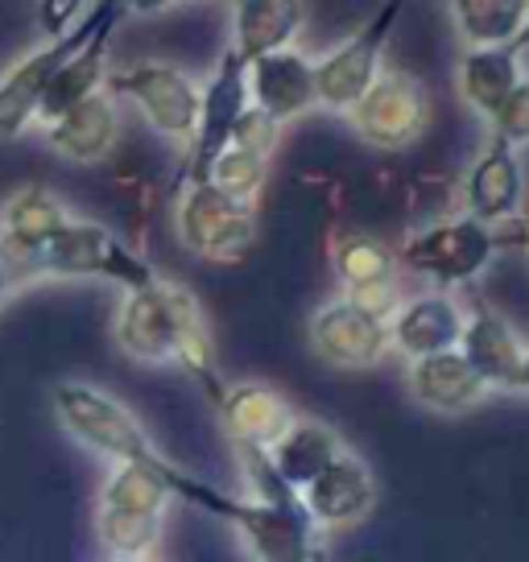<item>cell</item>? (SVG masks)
<instances>
[{"label":"cell","instance_id":"11","mask_svg":"<svg viewBox=\"0 0 529 562\" xmlns=\"http://www.w3.org/2000/svg\"><path fill=\"white\" fill-rule=\"evenodd\" d=\"M95 18H100V0L91 4L88 13H79V21L67 34L50 37L46 46H37L34 54L21 58L18 67H9L0 75V137H21L37 121V100H42V88H46L50 70L88 37Z\"/></svg>","mask_w":529,"mask_h":562},{"label":"cell","instance_id":"25","mask_svg":"<svg viewBox=\"0 0 529 562\" xmlns=\"http://www.w3.org/2000/svg\"><path fill=\"white\" fill-rule=\"evenodd\" d=\"M71 211L63 207V199L46 187H21L18 194L4 199L0 207V232L21 236V240H46Z\"/></svg>","mask_w":529,"mask_h":562},{"label":"cell","instance_id":"4","mask_svg":"<svg viewBox=\"0 0 529 562\" xmlns=\"http://www.w3.org/2000/svg\"><path fill=\"white\" fill-rule=\"evenodd\" d=\"M178 240L199 261L232 265L245 261L257 240V215L252 203L215 191L212 182H182L178 187Z\"/></svg>","mask_w":529,"mask_h":562},{"label":"cell","instance_id":"8","mask_svg":"<svg viewBox=\"0 0 529 562\" xmlns=\"http://www.w3.org/2000/svg\"><path fill=\"white\" fill-rule=\"evenodd\" d=\"M104 88L121 95L142 112L149 128L170 140H191L194 124H199V83L187 70L170 67V63H133L124 70H108Z\"/></svg>","mask_w":529,"mask_h":562},{"label":"cell","instance_id":"30","mask_svg":"<svg viewBox=\"0 0 529 562\" xmlns=\"http://www.w3.org/2000/svg\"><path fill=\"white\" fill-rule=\"evenodd\" d=\"M83 4L88 0H37V30L46 37L67 34L83 13Z\"/></svg>","mask_w":529,"mask_h":562},{"label":"cell","instance_id":"27","mask_svg":"<svg viewBox=\"0 0 529 562\" xmlns=\"http://www.w3.org/2000/svg\"><path fill=\"white\" fill-rule=\"evenodd\" d=\"M264 175H269V158H264V154H252L245 145H228V149L212 161L207 182H212L215 191L240 199V203H252L264 187Z\"/></svg>","mask_w":529,"mask_h":562},{"label":"cell","instance_id":"9","mask_svg":"<svg viewBox=\"0 0 529 562\" xmlns=\"http://www.w3.org/2000/svg\"><path fill=\"white\" fill-rule=\"evenodd\" d=\"M248 108V79H245V58L232 50H224L220 67L212 70V79L199 91V124H194L191 140H187V154L178 166V187L182 182H207L212 161L232 145L236 121Z\"/></svg>","mask_w":529,"mask_h":562},{"label":"cell","instance_id":"13","mask_svg":"<svg viewBox=\"0 0 529 562\" xmlns=\"http://www.w3.org/2000/svg\"><path fill=\"white\" fill-rule=\"evenodd\" d=\"M248 79V104H257L269 112L278 124L294 121L302 112H311L315 104V63L294 46L282 50L257 54L252 63H245Z\"/></svg>","mask_w":529,"mask_h":562},{"label":"cell","instance_id":"32","mask_svg":"<svg viewBox=\"0 0 529 562\" xmlns=\"http://www.w3.org/2000/svg\"><path fill=\"white\" fill-rule=\"evenodd\" d=\"M175 0H124V9L128 13H161V9H170Z\"/></svg>","mask_w":529,"mask_h":562},{"label":"cell","instance_id":"15","mask_svg":"<svg viewBox=\"0 0 529 562\" xmlns=\"http://www.w3.org/2000/svg\"><path fill=\"white\" fill-rule=\"evenodd\" d=\"M46 140L58 158L75 161V166L104 161L121 140V116L112 104V91H91L88 100H79L67 112H58L54 121H46Z\"/></svg>","mask_w":529,"mask_h":562},{"label":"cell","instance_id":"17","mask_svg":"<svg viewBox=\"0 0 529 562\" xmlns=\"http://www.w3.org/2000/svg\"><path fill=\"white\" fill-rule=\"evenodd\" d=\"M406 385L414 402L430 414H463L484 402V393H488V385L480 381V372L468 364V356L459 348H442L409 360Z\"/></svg>","mask_w":529,"mask_h":562},{"label":"cell","instance_id":"21","mask_svg":"<svg viewBox=\"0 0 529 562\" xmlns=\"http://www.w3.org/2000/svg\"><path fill=\"white\" fill-rule=\"evenodd\" d=\"M302 0H232V50L245 63L257 54L282 50L302 30Z\"/></svg>","mask_w":529,"mask_h":562},{"label":"cell","instance_id":"26","mask_svg":"<svg viewBox=\"0 0 529 562\" xmlns=\"http://www.w3.org/2000/svg\"><path fill=\"white\" fill-rule=\"evenodd\" d=\"M331 269H336V278L344 281V290H356V285H372V281L393 278L397 257H393L381 240L364 236V232H348V236H339L336 248H331Z\"/></svg>","mask_w":529,"mask_h":562},{"label":"cell","instance_id":"34","mask_svg":"<svg viewBox=\"0 0 529 562\" xmlns=\"http://www.w3.org/2000/svg\"><path fill=\"white\" fill-rule=\"evenodd\" d=\"M517 46H521V50L529 46V9H526V25H521V34H517Z\"/></svg>","mask_w":529,"mask_h":562},{"label":"cell","instance_id":"33","mask_svg":"<svg viewBox=\"0 0 529 562\" xmlns=\"http://www.w3.org/2000/svg\"><path fill=\"white\" fill-rule=\"evenodd\" d=\"M9 299H13V281H9V273H4V265H0V311L9 306Z\"/></svg>","mask_w":529,"mask_h":562},{"label":"cell","instance_id":"23","mask_svg":"<svg viewBox=\"0 0 529 562\" xmlns=\"http://www.w3.org/2000/svg\"><path fill=\"white\" fill-rule=\"evenodd\" d=\"M529 0H451V18L468 46H505L526 25Z\"/></svg>","mask_w":529,"mask_h":562},{"label":"cell","instance_id":"24","mask_svg":"<svg viewBox=\"0 0 529 562\" xmlns=\"http://www.w3.org/2000/svg\"><path fill=\"white\" fill-rule=\"evenodd\" d=\"M95 538L108 559H149L161 542V513H124L95 505Z\"/></svg>","mask_w":529,"mask_h":562},{"label":"cell","instance_id":"22","mask_svg":"<svg viewBox=\"0 0 529 562\" xmlns=\"http://www.w3.org/2000/svg\"><path fill=\"white\" fill-rule=\"evenodd\" d=\"M339 451H344L339 430L318 418H294L282 439L269 447V456H273V463H278V472H282L294 488H302L311 475L323 472Z\"/></svg>","mask_w":529,"mask_h":562},{"label":"cell","instance_id":"16","mask_svg":"<svg viewBox=\"0 0 529 562\" xmlns=\"http://www.w3.org/2000/svg\"><path fill=\"white\" fill-rule=\"evenodd\" d=\"M215 414H220V426L232 439V447H273L290 430V422L299 418L294 405L285 402L273 385H261V381L224 385Z\"/></svg>","mask_w":529,"mask_h":562},{"label":"cell","instance_id":"12","mask_svg":"<svg viewBox=\"0 0 529 562\" xmlns=\"http://www.w3.org/2000/svg\"><path fill=\"white\" fill-rule=\"evenodd\" d=\"M302 505L318 529H348L360 526L376 505V480L372 468L356 451H339L323 472H315L299 488Z\"/></svg>","mask_w":529,"mask_h":562},{"label":"cell","instance_id":"35","mask_svg":"<svg viewBox=\"0 0 529 562\" xmlns=\"http://www.w3.org/2000/svg\"><path fill=\"white\" fill-rule=\"evenodd\" d=\"M517 389H529V351H526V360H521V385Z\"/></svg>","mask_w":529,"mask_h":562},{"label":"cell","instance_id":"2","mask_svg":"<svg viewBox=\"0 0 529 562\" xmlns=\"http://www.w3.org/2000/svg\"><path fill=\"white\" fill-rule=\"evenodd\" d=\"M50 405L58 426L95 456L112 459V463H158V459H166L154 447V439L145 435L142 422L133 418V409L104 389L88 385V381H58Z\"/></svg>","mask_w":529,"mask_h":562},{"label":"cell","instance_id":"18","mask_svg":"<svg viewBox=\"0 0 529 562\" xmlns=\"http://www.w3.org/2000/svg\"><path fill=\"white\" fill-rule=\"evenodd\" d=\"M468 364L480 372V381L488 389H517L521 385V360H526V348L505 318L488 311L484 302L476 299L472 315H463V331H459L455 344Z\"/></svg>","mask_w":529,"mask_h":562},{"label":"cell","instance_id":"6","mask_svg":"<svg viewBox=\"0 0 529 562\" xmlns=\"http://www.w3.org/2000/svg\"><path fill=\"white\" fill-rule=\"evenodd\" d=\"M344 116L352 121L356 137L364 140V145L397 154V149H409L426 133V124H430V100H426L423 83L409 70L381 67L376 79L369 83V91Z\"/></svg>","mask_w":529,"mask_h":562},{"label":"cell","instance_id":"29","mask_svg":"<svg viewBox=\"0 0 529 562\" xmlns=\"http://www.w3.org/2000/svg\"><path fill=\"white\" fill-rule=\"evenodd\" d=\"M278 133H282V124L273 121L269 112H261L257 104H248L240 112V121H236V133H232V145H245L252 154H273V145H278Z\"/></svg>","mask_w":529,"mask_h":562},{"label":"cell","instance_id":"14","mask_svg":"<svg viewBox=\"0 0 529 562\" xmlns=\"http://www.w3.org/2000/svg\"><path fill=\"white\" fill-rule=\"evenodd\" d=\"M526 199V170L517 158V145H509L505 137H496L484 145V154L472 161L468 182H463V203L468 215H476L484 224H509L521 211Z\"/></svg>","mask_w":529,"mask_h":562},{"label":"cell","instance_id":"10","mask_svg":"<svg viewBox=\"0 0 529 562\" xmlns=\"http://www.w3.org/2000/svg\"><path fill=\"white\" fill-rule=\"evenodd\" d=\"M311 348L331 369H376L389 356V318L364 311L348 294L323 302L311 315Z\"/></svg>","mask_w":529,"mask_h":562},{"label":"cell","instance_id":"36","mask_svg":"<svg viewBox=\"0 0 529 562\" xmlns=\"http://www.w3.org/2000/svg\"><path fill=\"white\" fill-rule=\"evenodd\" d=\"M194 4H215V0H194Z\"/></svg>","mask_w":529,"mask_h":562},{"label":"cell","instance_id":"19","mask_svg":"<svg viewBox=\"0 0 529 562\" xmlns=\"http://www.w3.org/2000/svg\"><path fill=\"white\" fill-rule=\"evenodd\" d=\"M459 331H463V306L447 290H435V294L402 302L389 315V351L418 360L430 351L455 348Z\"/></svg>","mask_w":529,"mask_h":562},{"label":"cell","instance_id":"28","mask_svg":"<svg viewBox=\"0 0 529 562\" xmlns=\"http://www.w3.org/2000/svg\"><path fill=\"white\" fill-rule=\"evenodd\" d=\"M488 124H493L496 137H505L517 149L529 145V75H521L513 83V91L500 100V108H496V116Z\"/></svg>","mask_w":529,"mask_h":562},{"label":"cell","instance_id":"3","mask_svg":"<svg viewBox=\"0 0 529 562\" xmlns=\"http://www.w3.org/2000/svg\"><path fill=\"white\" fill-rule=\"evenodd\" d=\"M50 278H100L121 290H142L158 278L142 252L124 245L121 236L95 220L67 215L42 240V281Z\"/></svg>","mask_w":529,"mask_h":562},{"label":"cell","instance_id":"7","mask_svg":"<svg viewBox=\"0 0 529 562\" xmlns=\"http://www.w3.org/2000/svg\"><path fill=\"white\" fill-rule=\"evenodd\" d=\"M409 0H381V9L372 13L348 42H339L336 50L323 63H315V104L327 112H348V108L369 91V83L381 70L385 58V42L393 34V25L402 21Z\"/></svg>","mask_w":529,"mask_h":562},{"label":"cell","instance_id":"5","mask_svg":"<svg viewBox=\"0 0 529 562\" xmlns=\"http://www.w3.org/2000/svg\"><path fill=\"white\" fill-rule=\"evenodd\" d=\"M496 252L500 248H496L493 224H484L476 215H455V220L414 232L402 245V252H393V257L414 273L430 278L439 290H451V285L476 281L493 265Z\"/></svg>","mask_w":529,"mask_h":562},{"label":"cell","instance_id":"20","mask_svg":"<svg viewBox=\"0 0 529 562\" xmlns=\"http://www.w3.org/2000/svg\"><path fill=\"white\" fill-rule=\"evenodd\" d=\"M521 46L505 42V46H468V54H459V95L476 116L493 121L500 100L513 91V83L521 79Z\"/></svg>","mask_w":529,"mask_h":562},{"label":"cell","instance_id":"1","mask_svg":"<svg viewBox=\"0 0 529 562\" xmlns=\"http://www.w3.org/2000/svg\"><path fill=\"white\" fill-rule=\"evenodd\" d=\"M116 348L137 364H178L212 405L228 385L215 364L207 318L191 290L178 281L154 278L142 290H124L116 311Z\"/></svg>","mask_w":529,"mask_h":562},{"label":"cell","instance_id":"31","mask_svg":"<svg viewBox=\"0 0 529 562\" xmlns=\"http://www.w3.org/2000/svg\"><path fill=\"white\" fill-rule=\"evenodd\" d=\"M496 248H521L529 257V224H521V228L513 232H496Z\"/></svg>","mask_w":529,"mask_h":562}]
</instances>
